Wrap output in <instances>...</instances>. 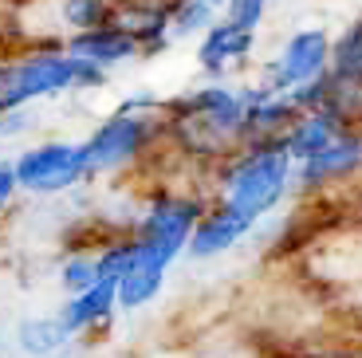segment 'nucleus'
<instances>
[{"label":"nucleus","instance_id":"f257e3e1","mask_svg":"<svg viewBox=\"0 0 362 358\" xmlns=\"http://www.w3.org/2000/svg\"><path fill=\"white\" fill-rule=\"evenodd\" d=\"M165 130L173 146L193 158H233L245 146V115L248 91L228 83H205V87L181 91L162 103Z\"/></svg>","mask_w":362,"mask_h":358},{"label":"nucleus","instance_id":"f03ea898","mask_svg":"<svg viewBox=\"0 0 362 358\" xmlns=\"http://www.w3.org/2000/svg\"><path fill=\"white\" fill-rule=\"evenodd\" d=\"M291 181H296V161L288 158L284 142H245L221 166L217 201L240 209L260 224V216H268L288 197Z\"/></svg>","mask_w":362,"mask_h":358},{"label":"nucleus","instance_id":"7ed1b4c3","mask_svg":"<svg viewBox=\"0 0 362 358\" xmlns=\"http://www.w3.org/2000/svg\"><path fill=\"white\" fill-rule=\"evenodd\" d=\"M107 75L110 71L79 59V55H71L67 47L20 55V59L0 63V115L24 110L28 103L55 99V95H67V91L103 87Z\"/></svg>","mask_w":362,"mask_h":358},{"label":"nucleus","instance_id":"20e7f679","mask_svg":"<svg viewBox=\"0 0 362 358\" xmlns=\"http://www.w3.org/2000/svg\"><path fill=\"white\" fill-rule=\"evenodd\" d=\"M162 130H165L162 103H158L154 95H138V99L130 95L115 115L103 118V122L83 138L90 178L115 173V170H122V166H130L134 158H142Z\"/></svg>","mask_w":362,"mask_h":358},{"label":"nucleus","instance_id":"39448f33","mask_svg":"<svg viewBox=\"0 0 362 358\" xmlns=\"http://www.w3.org/2000/svg\"><path fill=\"white\" fill-rule=\"evenodd\" d=\"M16 166V181L24 193L36 197H55L67 189L90 181V166H87V146L71 142V138H44L32 142L12 158Z\"/></svg>","mask_w":362,"mask_h":358},{"label":"nucleus","instance_id":"423d86ee","mask_svg":"<svg viewBox=\"0 0 362 358\" xmlns=\"http://www.w3.org/2000/svg\"><path fill=\"white\" fill-rule=\"evenodd\" d=\"M331 71V36L323 28H299L280 44V52L264 67V83L272 91H299Z\"/></svg>","mask_w":362,"mask_h":358},{"label":"nucleus","instance_id":"0eeeda50","mask_svg":"<svg viewBox=\"0 0 362 358\" xmlns=\"http://www.w3.org/2000/svg\"><path fill=\"white\" fill-rule=\"evenodd\" d=\"M205 209L209 205L201 197H193V193H158L142 209V216L130 224V233L150 241V244H165V248H173L181 256Z\"/></svg>","mask_w":362,"mask_h":358},{"label":"nucleus","instance_id":"6e6552de","mask_svg":"<svg viewBox=\"0 0 362 358\" xmlns=\"http://www.w3.org/2000/svg\"><path fill=\"white\" fill-rule=\"evenodd\" d=\"M134 241V256H130L127 272L118 276V311H142L146 304H154L165 287V272L177 260V252L165 248V244H150L142 236L130 233Z\"/></svg>","mask_w":362,"mask_h":358},{"label":"nucleus","instance_id":"1a4fd4ad","mask_svg":"<svg viewBox=\"0 0 362 358\" xmlns=\"http://www.w3.org/2000/svg\"><path fill=\"white\" fill-rule=\"evenodd\" d=\"M252 229H256L252 216H245L240 209L217 201V205H209L205 213H201L197 229H193L189 244H185V256L189 260H217V256H225L228 248H236Z\"/></svg>","mask_w":362,"mask_h":358},{"label":"nucleus","instance_id":"9d476101","mask_svg":"<svg viewBox=\"0 0 362 358\" xmlns=\"http://www.w3.org/2000/svg\"><path fill=\"white\" fill-rule=\"evenodd\" d=\"M358 170H362V130H346L343 138H335L315 158L299 161L296 181L303 189H323V185H339V181L354 178Z\"/></svg>","mask_w":362,"mask_h":358},{"label":"nucleus","instance_id":"9b49d317","mask_svg":"<svg viewBox=\"0 0 362 358\" xmlns=\"http://www.w3.org/2000/svg\"><path fill=\"white\" fill-rule=\"evenodd\" d=\"M252 47H256V32H245V28L228 24V20H217L197 44V67L205 75H213V79H221V75L245 67Z\"/></svg>","mask_w":362,"mask_h":358},{"label":"nucleus","instance_id":"f8f14e48","mask_svg":"<svg viewBox=\"0 0 362 358\" xmlns=\"http://www.w3.org/2000/svg\"><path fill=\"white\" fill-rule=\"evenodd\" d=\"M67 52L79 55V59L95 63L103 71L118 67L127 59H142V47H138L134 32L127 24H107V28H95V32H79V36H67Z\"/></svg>","mask_w":362,"mask_h":358},{"label":"nucleus","instance_id":"ddd939ff","mask_svg":"<svg viewBox=\"0 0 362 358\" xmlns=\"http://www.w3.org/2000/svg\"><path fill=\"white\" fill-rule=\"evenodd\" d=\"M115 311H118V287H115V279H99L95 287H87V291H79V296H67L64 304H59V311H55V319H59L67 331L79 339V335L103 327Z\"/></svg>","mask_w":362,"mask_h":358},{"label":"nucleus","instance_id":"4468645a","mask_svg":"<svg viewBox=\"0 0 362 358\" xmlns=\"http://www.w3.org/2000/svg\"><path fill=\"white\" fill-rule=\"evenodd\" d=\"M343 134L346 130L331 115H323V110H303L280 142H284V150H288V158L299 166V161L315 158L319 150H327V146L335 142V138H343Z\"/></svg>","mask_w":362,"mask_h":358},{"label":"nucleus","instance_id":"2eb2a0df","mask_svg":"<svg viewBox=\"0 0 362 358\" xmlns=\"http://www.w3.org/2000/svg\"><path fill=\"white\" fill-rule=\"evenodd\" d=\"M71 342H75V335L55 315H32V319H24L16 327V347L28 358H52L59 350H67Z\"/></svg>","mask_w":362,"mask_h":358},{"label":"nucleus","instance_id":"dca6fc26","mask_svg":"<svg viewBox=\"0 0 362 358\" xmlns=\"http://www.w3.org/2000/svg\"><path fill=\"white\" fill-rule=\"evenodd\" d=\"M118 20H122V0H59V24L67 28V36L95 32Z\"/></svg>","mask_w":362,"mask_h":358},{"label":"nucleus","instance_id":"f3484780","mask_svg":"<svg viewBox=\"0 0 362 358\" xmlns=\"http://www.w3.org/2000/svg\"><path fill=\"white\" fill-rule=\"evenodd\" d=\"M331 75L343 79V83L362 87V16L351 20V24L331 40Z\"/></svg>","mask_w":362,"mask_h":358},{"label":"nucleus","instance_id":"a211bd4d","mask_svg":"<svg viewBox=\"0 0 362 358\" xmlns=\"http://www.w3.org/2000/svg\"><path fill=\"white\" fill-rule=\"evenodd\" d=\"M165 8H170L173 44L177 40H189V36H205L209 28L217 24V8H209L201 0H165Z\"/></svg>","mask_w":362,"mask_h":358},{"label":"nucleus","instance_id":"6ab92c4d","mask_svg":"<svg viewBox=\"0 0 362 358\" xmlns=\"http://www.w3.org/2000/svg\"><path fill=\"white\" fill-rule=\"evenodd\" d=\"M99 284V272H95V252H71V256L59 264V287L67 296H79L87 287Z\"/></svg>","mask_w":362,"mask_h":358},{"label":"nucleus","instance_id":"aec40b11","mask_svg":"<svg viewBox=\"0 0 362 358\" xmlns=\"http://www.w3.org/2000/svg\"><path fill=\"white\" fill-rule=\"evenodd\" d=\"M268 4H272V0H228L225 16H221V20L245 28V32H260L264 16H268Z\"/></svg>","mask_w":362,"mask_h":358},{"label":"nucleus","instance_id":"412c9836","mask_svg":"<svg viewBox=\"0 0 362 358\" xmlns=\"http://www.w3.org/2000/svg\"><path fill=\"white\" fill-rule=\"evenodd\" d=\"M20 193V181H16V166H12L8 158H0V221L8 216L12 201H16Z\"/></svg>","mask_w":362,"mask_h":358},{"label":"nucleus","instance_id":"4be33fe9","mask_svg":"<svg viewBox=\"0 0 362 358\" xmlns=\"http://www.w3.org/2000/svg\"><path fill=\"white\" fill-rule=\"evenodd\" d=\"M296 358H362V350H354V347H315V350L296 354Z\"/></svg>","mask_w":362,"mask_h":358},{"label":"nucleus","instance_id":"5701e85b","mask_svg":"<svg viewBox=\"0 0 362 358\" xmlns=\"http://www.w3.org/2000/svg\"><path fill=\"white\" fill-rule=\"evenodd\" d=\"M201 4H209V8H217V12H225V4H228V0H201Z\"/></svg>","mask_w":362,"mask_h":358}]
</instances>
